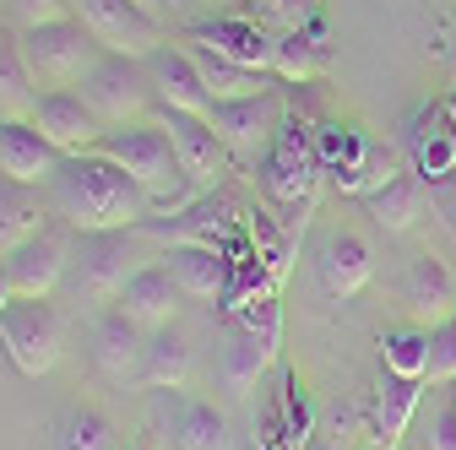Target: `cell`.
I'll return each instance as SVG.
<instances>
[{"mask_svg": "<svg viewBox=\"0 0 456 450\" xmlns=\"http://www.w3.org/2000/svg\"><path fill=\"white\" fill-rule=\"evenodd\" d=\"M77 6V22L109 49V54H131V60H147L152 49L168 44L163 22L147 17L136 0H71Z\"/></svg>", "mask_w": 456, "mask_h": 450, "instance_id": "ba28073f", "label": "cell"}, {"mask_svg": "<svg viewBox=\"0 0 456 450\" xmlns=\"http://www.w3.org/2000/svg\"><path fill=\"white\" fill-rule=\"evenodd\" d=\"M185 49H191V60H196V71H201V82H207L212 103H228V98H256V92H272V71L240 66V60H228V54H217V49H207V44H196V38H185Z\"/></svg>", "mask_w": 456, "mask_h": 450, "instance_id": "7402d4cb", "label": "cell"}, {"mask_svg": "<svg viewBox=\"0 0 456 450\" xmlns=\"http://www.w3.org/2000/svg\"><path fill=\"white\" fill-rule=\"evenodd\" d=\"M435 450H456V418H451V413H445L440 429H435Z\"/></svg>", "mask_w": 456, "mask_h": 450, "instance_id": "60d3db41", "label": "cell"}, {"mask_svg": "<svg viewBox=\"0 0 456 450\" xmlns=\"http://www.w3.org/2000/svg\"><path fill=\"white\" fill-rule=\"evenodd\" d=\"M61 450H120V434L98 407H71L61 418Z\"/></svg>", "mask_w": 456, "mask_h": 450, "instance_id": "e575fe53", "label": "cell"}, {"mask_svg": "<svg viewBox=\"0 0 456 450\" xmlns=\"http://www.w3.org/2000/svg\"><path fill=\"white\" fill-rule=\"evenodd\" d=\"M185 38L228 54V60H240V66H256V71H272V49H277V28H266L261 17L250 12H217L207 22H196Z\"/></svg>", "mask_w": 456, "mask_h": 450, "instance_id": "4fadbf2b", "label": "cell"}, {"mask_svg": "<svg viewBox=\"0 0 456 450\" xmlns=\"http://www.w3.org/2000/svg\"><path fill=\"white\" fill-rule=\"evenodd\" d=\"M364 152H370V136H364L359 125H342V120L315 125V157H321V168H326L331 180L348 174V168H354Z\"/></svg>", "mask_w": 456, "mask_h": 450, "instance_id": "4dcf8cb0", "label": "cell"}, {"mask_svg": "<svg viewBox=\"0 0 456 450\" xmlns=\"http://www.w3.org/2000/svg\"><path fill=\"white\" fill-rule=\"evenodd\" d=\"M445 66H451V82H456V44H451V54H445Z\"/></svg>", "mask_w": 456, "mask_h": 450, "instance_id": "bcb514c9", "label": "cell"}, {"mask_svg": "<svg viewBox=\"0 0 456 450\" xmlns=\"http://www.w3.org/2000/svg\"><path fill=\"white\" fill-rule=\"evenodd\" d=\"M126 234H82V245L71 250V271H66V293L77 304H87V309L114 304V299H120V288L142 271Z\"/></svg>", "mask_w": 456, "mask_h": 450, "instance_id": "8992f818", "label": "cell"}, {"mask_svg": "<svg viewBox=\"0 0 456 450\" xmlns=\"http://www.w3.org/2000/svg\"><path fill=\"white\" fill-rule=\"evenodd\" d=\"M440 212H445L451 234H456V180H445V190H440Z\"/></svg>", "mask_w": 456, "mask_h": 450, "instance_id": "b9f144b4", "label": "cell"}, {"mask_svg": "<svg viewBox=\"0 0 456 450\" xmlns=\"http://www.w3.org/2000/svg\"><path fill=\"white\" fill-rule=\"evenodd\" d=\"M180 6H217V0H180Z\"/></svg>", "mask_w": 456, "mask_h": 450, "instance_id": "7dc6e473", "label": "cell"}, {"mask_svg": "<svg viewBox=\"0 0 456 450\" xmlns=\"http://www.w3.org/2000/svg\"><path fill=\"white\" fill-rule=\"evenodd\" d=\"M17 49H22V66H28L33 87H44V92H54V87H77V82L93 71V60L103 54V44H98L77 17L17 33Z\"/></svg>", "mask_w": 456, "mask_h": 450, "instance_id": "3957f363", "label": "cell"}, {"mask_svg": "<svg viewBox=\"0 0 456 450\" xmlns=\"http://www.w3.org/2000/svg\"><path fill=\"white\" fill-rule=\"evenodd\" d=\"M191 364H196V353H191V336H185L180 325H163V331L147 336V369H142L147 385L180 390V385L191 380Z\"/></svg>", "mask_w": 456, "mask_h": 450, "instance_id": "4316f807", "label": "cell"}, {"mask_svg": "<svg viewBox=\"0 0 456 450\" xmlns=\"http://www.w3.org/2000/svg\"><path fill=\"white\" fill-rule=\"evenodd\" d=\"M451 418H456V397H451Z\"/></svg>", "mask_w": 456, "mask_h": 450, "instance_id": "c3c4849f", "label": "cell"}, {"mask_svg": "<svg viewBox=\"0 0 456 450\" xmlns=\"http://www.w3.org/2000/svg\"><path fill=\"white\" fill-rule=\"evenodd\" d=\"M180 283L168 277V266L158 261V266H142L131 283L120 288V299H114V309H120L126 320H136L147 336L152 331H163V325H175V309H180Z\"/></svg>", "mask_w": 456, "mask_h": 450, "instance_id": "ac0fdd59", "label": "cell"}, {"mask_svg": "<svg viewBox=\"0 0 456 450\" xmlns=\"http://www.w3.org/2000/svg\"><path fill=\"white\" fill-rule=\"evenodd\" d=\"M380 358H386V374H403V380H429V331H424V325L386 331Z\"/></svg>", "mask_w": 456, "mask_h": 450, "instance_id": "d6a6232c", "label": "cell"}, {"mask_svg": "<svg viewBox=\"0 0 456 450\" xmlns=\"http://www.w3.org/2000/svg\"><path fill=\"white\" fill-rule=\"evenodd\" d=\"M136 6H142L147 17H158V22H163V12H168V6H180V0H136Z\"/></svg>", "mask_w": 456, "mask_h": 450, "instance_id": "7bdbcfd3", "label": "cell"}, {"mask_svg": "<svg viewBox=\"0 0 456 450\" xmlns=\"http://www.w3.org/2000/svg\"><path fill=\"white\" fill-rule=\"evenodd\" d=\"M93 152H103L109 163H120L126 174L147 190L152 217H168V212H180V206H191V201L201 196V190L185 180L180 152H175V141H168V131H163L158 120L109 125V131L98 136V147H93Z\"/></svg>", "mask_w": 456, "mask_h": 450, "instance_id": "7a4b0ae2", "label": "cell"}, {"mask_svg": "<svg viewBox=\"0 0 456 450\" xmlns=\"http://www.w3.org/2000/svg\"><path fill=\"white\" fill-rule=\"evenodd\" d=\"M440 108H445V120H451V131H456V87H451V92L440 98Z\"/></svg>", "mask_w": 456, "mask_h": 450, "instance_id": "f6af8a7d", "label": "cell"}, {"mask_svg": "<svg viewBox=\"0 0 456 450\" xmlns=\"http://www.w3.org/2000/svg\"><path fill=\"white\" fill-rule=\"evenodd\" d=\"M49 190L44 185H17L0 180V255H12L17 245H28L38 229H49Z\"/></svg>", "mask_w": 456, "mask_h": 450, "instance_id": "603a6c76", "label": "cell"}, {"mask_svg": "<svg viewBox=\"0 0 456 450\" xmlns=\"http://www.w3.org/2000/svg\"><path fill=\"white\" fill-rule=\"evenodd\" d=\"M6 261L12 277V293L17 299H49L54 288H66V271H71V239L61 229H38L28 245H17Z\"/></svg>", "mask_w": 456, "mask_h": 450, "instance_id": "8fae6325", "label": "cell"}, {"mask_svg": "<svg viewBox=\"0 0 456 450\" xmlns=\"http://www.w3.org/2000/svg\"><path fill=\"white\" fill-rule=\"evenodd\" d=\"M429 380H456V315L429 325Z\"/></svg>", "mask_w": 456, "mask_h": 450, "instance_id": "f35d334b", "label": "cell"}, {"mask_svg": "<svg viewBox=\"0 0 456 450\" xmlns=\"http://www.w3.org/2000/svg\"><path fill=\"white\" fill-rule=\"evenodd\" d=\"M396 174H403V168H396V152L391 147H380V141H370V152L348 168V174H337V190L342 196H370V190H380V185H391Z\"/></svg>", "mask_w": 456, "mask_h": 450, "instance_id": "836d02e7", "label": "cell"}, {"mask_svg": "<svg viewBox=\"0 0 456 450\" xmlns=\"http://www.w3.org/2000/svg\"><path fill=\"white\" fill-rule=\"evenodd\" d=\"M212 131L223 136V147L234 152V157H250L256 163V152H266L272 147V136H277V125H282V108H277V98L272 92H256V98H228V103H212Z\"/></svg>", "mask_w": 456, "mask_h": 450, "instance_id": "7c38bea8", "label": "cell"}, {"mask_svg": "<svg viewBox=\"0 0 456 450\" xmlns=\"http://www.w3.org/2000/svg\"><path fill=\"white\" fill-rule=\"evenodd\" d=\"M370 450H380V445H370Z\"/></svg>", "mask_w": 456, "mask_h": 450, "instance_id": "f907efd6", "label": "cell"}, {"mask_svg": "<svg viewBox=\"0 0 456 450\" xmlns=\"http://www.w3.org/2000/svg\"><path fill=\"white\" fill-rule=\"evenodd\" d=\"M66 152L54 147L33 120H0V180L17 185H49L61 174Z\"/></svg>", "mask_w": 456, "mask_h": 450, "instance_id": "9a60e30c", "label": "cell"}, {"mask_svg": "<svg viewBox=\"0 0 456 450\" xmlns=\"http://www.w3.org/2000/svg\"><path fill=\"white\" fill-rule=\"evenodd\" d=\"M0 17H6L17 33H28V28H44V22L77 17V6H71V0H6V6H0Z\"/></svg>", "mask_w": 456, "mask_h": 450, "instance_id": "d590c367", "label": "cell"}, {"mask_svg": "<svg viewBox=\"0 0 456 450\" xmlns=\"http://www.w3.org/2000/svg\"><path fill=\"white\" fill-rule=\"evenodd\" d=\"M240 325L256 336V342H266L272 353L282 348V309H277V299L272 293H261V299H250L245 309H240Z\"/></svg>", "mask_w": 456, "mask_h": 450, "instance_id": "8d00e7d4", "label": "cell"}, {"mask_svg": "<svg viewBox=\"0 0 456 450\" xmlns=\"http://www.w3.org/2000/svg\"><path fill=\"white\" fill-rule=\"evenodd\" d=\"M17 293H12V277H6V261H0V315H6V304H12Z\"/></svg>", "mask_w": 456, "mask_h": 450, "instance_id": "ee69618b", "label": "cell"}, {"mask_svg": "<svg viewBox=\"0 0 456 450\" xmlns=\"http://www.w3.org/2000/svg\"><path fill=\"white\" fill-rule=\"evenodd\" d=\"M0 348L12 353V364L38 380L61 364V348H66V315L54 309L49 299H12L6 315H0Z\"/></svg>", "mask_w": 456, "mask_h": 450, "instance_id": "52a82bcc", "label": "cell"}, {"mask_svg": "<svg viewBox=\"0 0 456 450\" xmlns=\"http://www.w3.org/2000/svg\"><path fill=\"white\" fill-rule=\"evenodd\" d=\"M142 66H147L152 92H158L163 108L212 115V92H207V82H201V71H196V60H191V49H185V44H163V49H152Z\"/></svg>", "mask_w": 456, "mask_h": 450, "instance_id": "2e32d148", "label": "cell"}, {"mask_svg": "<svg viewBox=\"0 0 456 450\" xmlns=\"http://www.w3.org/2000/svg\"><path fill=\"white\" fill-rule=\"evenodd\" d=\"M240 206L234 201H223V196H201L180 212H168V217H147L136 222L131 234L142 239H158V245H207V250H228V239H234L240 229Z\"/></svg>", "mask_w": 456, "mask_h": 450, "instance_id": "30bf717a", "label": "cell"}, {"mask_svg": "<svg viewBox=\"0 0 456 450\" xmlns=\"http://www.w3.org/2000/svg\"><path fill=\"white\" fill-rule=\"evenodd\" d=\"M321 157H315V131L305 125V120H282L277 125V136H272V147L261 152V190L277 201V206H310V196H315V185H321Z\"/></svg>", "mask_w": 456, "mask_h": 450, "instance_id": "5b68a950", "label": "cell"}, {"mask_svg": "<svg viewBox=\"0 0 456 450\" xmlns=\"http://www.w3.org/2000/svg\"><path fill=\"white\" fill-rule=\"evenodd\" d=\"M408 152H413V174L424 185H445L456 180V131L445 120L440 98H429L419 115L408 120Z\"/></svg>", "mask_w": 456, "mask_h": 450, "instance_id": "e0dca14e", "label": "cell"}, {"mask_svg": "<svg viewBox=\"0 0 456 450\" xmlns=\"http://www.w3.org/2000/svg\"><path fill=\"white\" fill-rule=\"evenodd\" d=\"M419 397H424V380H403V374H386L380 385V402H375V445L380 450H396L419 413Z\"/></svg>", "mask_w": 456, "mask_h": 450, "instance_id": "484cf974", "label": "cell"}, {"mask_svg": "<svg viewBox=\"0 0 456 450\" xmlns=\"http://www.w3.org/2000/svg\"><path fill=\"white\" fill-rule=\"evenodd\" d=\"M250 17H261V22H266V28H277V33H289V28H305L310 0H256Z\"/></svg>", "mask_w": 456, "mask_h": 450, "instance_id": "ab89813d", "label": "cell"}, {"mask_svg": "<svg viewBox=\"0 0 456 450\" xmlns=\"http://www.w3.org/2000/svg\"><path fill=\"white\" fill-rule=\"evenodd\" d=\"M44 190H49V206L61 212V222L77 229V234H126V229H136V222L152 217L147 190L120 163H109L103 152L66 157L61 174H54Z\"/></svg>", "mask_w": 456, "mask_h": 450, "instance_id": "6da1fadb", "label": "cell"}, {"mask_svg": "<svg viewBox=\"0 0 456 450\" xmlns=\"http://www.w3.org/2000/svg\"><path fill=\"white\" fill-rule=\"evenodd\" d=\"M93 358L109 380H136L147 369V331L120 309H103L93 325Z\"/></svg>", "mask_w": 456, "mask_h": 450, "instance_id": "d6986e66", "label": "cell"}, {"mask_svg": "<svg viewBox=\"0 0 456 450\" xmlns=\"http://www.w3.org/2000/svg\"><path fill=\"white\" fill-rule=\"evenodd\" d=\"M33 125L61 147L66 157H82V152H93L98 147V136L109 131L93 108H87V98L77 92V87H54V92H44L38 103H33Z\"/></svg>", "mask_w": 456, "mask_h": 450, "instance_id": "5bb4252c", "label": "cell"}, {"mask_svg": "<svg viewBox=\"0 0 456 450\" xmlns=\"http://www.w3.org/2000/svg\"><path fill=\"white\" fill-rule=\"evenodd\" d=\"M0 6H6V0H0Z\"/></svg>", "mask_w": 456, "mask_h": 450, "instance_id": "816d5d0a", "label": "cell"}, {"mask_svg": "<svg viewBox=\"0 0 456 450\" xmlns=\"http://www.w3.org/2000/svg\"><path fill=\"white\" fill-rule=\"evenodd\" d=\"M315 271H321V288L331 299H354L364 283H370V245L359 234H331L321 250H315Z\"/></svg>", "mask_w": 456, "mask_h": 450, "instance_id": "44dd1931", "label": "cell"}, {"mask_svg": "<svg viewBox=\"0 0 456 450\" xmlns=\"http://www.w3.org/2000/svg\"><path fill=\"white\" fill-rule=\"evenodd\" d=\"M282 423H289V439H294V450L310 439V397H305L299 374H282Z\"/></svg>", "mask_w": 456, "mask_h": 450, "instance_id": "74e56055", "label": "cell"}, {"mask_svg": "<svg viewBox=\"0 0 456 450\" xmlns=\"http://www.w3.org/2000/svg\"><path fill=\"white\" fill-rule=\"evenodd\" d=\"M33 76L22 66L17 33H0V120H33Z\"/></svg>", "mask_w": 456, "mask_h": 450, "instance_id": "f1b7e54d", "label": "cell"}, {"mask_svg": "<svg viewBox=\"0 0 456 450\" xmlns=\"http://www.w3.org/2000/svg\"><path fill=\"white\" fill-rule=\"evenodd\" d=\"M131 450H152V445H131Z\"/></svg>", "mask_w": 456, "mask_h": 450, "instance_id": "681fc988", "label": "cell"}, {"mask_svg": "<svg viewBox=\"0 0 456 450\" xmlns=\"http://www.w3.org/2000/svg\"><path fill=\"white\" fill-rule=\"evenodd\" d=\"M163 266H168V277L180 283L185 299H223L228 277H234L228 250H207V245H168Z\"/></svg>", "mask_w": 456, "mask_h": 450, "instance_id": "ffe728a7", "label": "cell"}, {"mask_svg": "<svg viewBox=\"0 0 456 450\" xmlns=\"http://www.w3.org/2000/svg\"><path fill=\"white\" fill-rule=\"evenodd\" d=\"M364 212L380 222L386 234H408L413 222L424 217V180L419 174H396L391 185H380V190L364 196Z\"/></svg>", "mask_w": 456, "mask_h": 450, "instance_id": "d4e9b609", "label": "cell"}, {"mask_svg": "<svg viewBox=\"0 0 456 450\" xmlns=\"http://www.w3.org/2000/svg\"><path fill=\"white\" fill-rule=\"evenodd\" d=\"M175 439H180V450H234L228 418L212 402H185L180 418H175Z\"/></svg>", "mask_w": 456, "mask_h": 450, "instance_id": "f546056e", "label": "cell"}, {"mask_svg": "<svg viewBox=\"0 0 456 450\" xmlns=\"http://www.w3.org/2000/svg\"><path fill=\"white\" fill-rule=\"evenodd\" d=\"M152 120L168 131V141H175L185 180L196 190H217L223 174H228V163H234V152L223 147V136L212 131V120L207 115H185V108H163V103L152 108Z\"/></svg>", "mask_w": 456, "mask_h": 450, "instance_id": "9c48e42d", "label": "cell"}, {"mask_svg": "<svg viewBox=\"0 0 456 450\" xmlns=\"http://www.w3.org/2000/svg\"><path fill=\"white\" fill-rule=\"evenodd\" d=\"M272 76L277 82H315L321 76V49L305 28H289V33H277V49H272Z\"/></svg>", "mask_w": 456, "mask_h": 450, "instance_id": "1f68e13d", "label": "cell"}, {"mask_svg": "<svg viewBox=\"0 0 456 450\" xmlns=\"http://www.w3.org/2000/svg\"><path fill=\"white\" fill-rule=\"evenodd\" d=\"M403 299H408V309H413L424 325H440V320H451V315H456V283H451L445 261H435V255H419V261L408 266Z\"/></svg>", "mask_w": 456, "mask_h": 450, "instance_id": "cb8c5ba5", "label": "cell"}, {"mask_svg": "<svg viewBox=\"0 0 456 450\" xmlns=\"http://www.w3.org/2000/svg\"><path fill=\"white\" fill-rule=\"evenodd\" d=\"M77 92L87 98V108L103 120V125H131V120H152L158 108V92H152V76L142 60L131 54H98L93 71L77 82Z\"/></svg>", "mask_w": 456, "mask_h": 450, "instance_id": "277c9868", "label": "cell"}, {"mask_svg": "<svg viewBox=\"0 0 456 450\" xmlns=\"http://www.w3.org/2000/svg\"><path fill=\"white\" fill-rule=\"evenodd\" d=\"M272 358H277V353H272L266 342H256V336L240 325L234 336H228V348H223V385L234 390V397H250V390L261 385V374H266Z\"/></svg>", "mask_w": 456, "mask_h": 450, "instance_id": "83f0119b", "label": "cell"}]
</instances>
